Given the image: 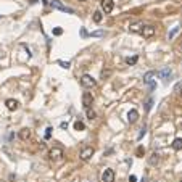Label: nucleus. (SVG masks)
<instances>
[{
    "label": "nucleus",
    "instance_id": "nucleus-20",
    "mask_svg": "<svg viewBox=\"0 0 182 182\" xmlns=\"http://www.w3.org/2000/svg\"><path fill=\"white\" fill-rule=\"evenodd\" d=\"M87 118H89L90 121L95 119V111H94V110H90V108H87Z\"/></svg>",
    "mask_w": 182,
    "mask_h": 182
},
{
    "label": "nucleus",
    "instance_id": "nucleus-30",
    "mask_svg": "<svg viewBox=\"0 0 182 182\" xmlns=\"http://www.w3.org/2000/svg\"><path fill=\"white\" fill-rule=\"evenodd\" d=\"M137 180V177L134 176V174H132V176H129V182H135Z\"/></svg>",
    "mask_w": 182,
    "mask_h": 182
},
{
    "label": "nucleus",
    "instance_id": "nucleus-21",
    "mask_svg": "<svg viewBox=\"0 0 182 182\" xmlns=\"http://www.w3.org/2000/svg\"><path fill=\"white\" fill-rule=\"evenodd\" d=\"M135 155H137V156H140V158L145 155V148H144V147H139L137 152H135Z\"/></svg>",
    "mask_w": 182,
    "mask_h": 182
},
{
    "label": "nucleus",
    "instance_id": "nucleus-19",
    "mask_svg": "<svg viewBox=\"0 0 182 182\" xmlns=\"http://www.w3.org/2000/svg\"><path fill=\"white\" fill-rule=\"evenodd\" d=\"M137 60H139V57L134 55V57H127V58H126V63H127V65H135Z\"/></svg>",
    "mask_w": 182,
    "mask_h": 182
},
{
    "label": "nucleus",
    "instance_id": "nucleus-13",
    "mask_svg": "<svg viewBox=\"0 0 182 182\" xmlns=\"http://www.w3.org/2000/svg\"><path fill=\"white\" fill-rule=\"evenodd\" d=\"M29 137H31V131L29 129H21L19 131V139L21 140H27Z\"/></svg>",
    "mask_w": 182,
    "mask_h": 182
},
{
    "label": "nucleus",
    "instance_id": "nucleus-34",
    "mask_svg": "<svg viewBox=\"0 0 182 182\" xmlns=\"http://www.w3.org/2000/svg\"><path fill=\"white\" fill-rule=\"evenodd\" d=\"M0 19H2V16H0Z\"/></svg>",
    "mask_w": 182,
    "mask_h": 182
},
{
    "label": "nucleus",
    "instance_id": "nucleus-1",
    "mask_svg": "<svg viewBox=\"0 0 182 182\" xmlns=\"http://www.w3.org/2000/svg\"><path fill=\"white\" fill-rule=\"evenodd\" d=\"M95 84H97V81H95L90 74H84L82 78H81V86L86 87V89H92V87H95Z\"/></svg>",
    "mask_w": 182,
    "mask_h": 182
},
{
    "label": "nucleus",
    "instance_id": "nucleus-27",
    "mask_svg": "<svg viewBox=\"0 0 182 182\" xmlns=\"http://www.w3.org/2000/svg\"><path fill=\"white\" fill-rule=\"evenodd\" d=\"M145 132H147V127H145V126H144V127L140 129V134H139V139H142V137L145 135Z\"/></svg>",
    "mask_w": 182,
    "mask_h": 182
},
{
    "label": "nucleus",
    "instance_id": "nucleus-25",
    "mask_svg": "<svg viewBox=\"0 0 182 182\" xmlns=\"http://www.w3.org/2000/svg\"><path fill=\"white\" fill-rule=\"evenodd\" d=\"M58 63L61 65V68H65V69H68L69 66H71V65H69V61H58Z\"/></svg>",
    "mask_w": 182,
    "mask_h": 182
},
{
    "label": "nucleus",
    "instance_id": "nucleus-32",
    "mask_svg": "<svg viewBox=\"0 0 182 182\" xmlns=\"http://www.w3.org/2000/svg\"><path fill=\"white\" fill-rule=\"evenodd\" d=\"M79 2H87V0H79Z\"/></svg>",
    "mask_w": 182,
    "mask_h": 182
},
{
    "label": "nucleus",
    "instance_id": "nucleus-26",
    "mask_svg": "<svg viewBox=\"0 0 182 182\" xmlns=\"http://www.w3.org/2000/svg\"><path fill=\"white\" fill-rule=\"evenodd\" d=\"M52 127H47V132H45V139H47V140H48V139H50V135H52Z\"/></svg>",
    "mask_w": 182,
    "mask_h": 182
},
{
    "label": "nucleus",
    "instance_id": "nucleus-18",
    "mask_svg": "<svg viewBox=\"0 0 182 182\" xmlns=\"http://www.w3.org/2000/svg\"><path fill=\"white\" fill-rule=\"evenodd\" d=\"M74 129L76 131H84V129H86V124H84L82 121H76L74 123Z\"/></svg>",
    "mask_w": 182,
    "mask_h": 182
},
{
    "label": "nucleus",
    "instance_id": "nucleus-16",
    "mask_svg": "<svg viewBox=\"0 0 182 182\" xmlns=\"http://www.w3.org/2000/svg\"><path fill=\"white\" fill-rule=\"evenodd\" d=\"M172 148L174 150H182V139L180 137H177V139H174V142H172Z\"/></svg>",
    "mask_w": 182,
    "mask_h": 182
},
{
    "label": "nucleus",
    "instance_id": "nucleus-28",
    "mask_svg": "<svg viewBox=\"0 0 182 182\" xmlns=\"http://www.w3.org/2000/svg\"><path fill=\"white\" fill-rule=\"evenodd\" d=\"M111 74V71H102V79H105V78H108V76Z\"/></svg>",
    "mask_w": 182,
    "mask_h": 182
},
{
    "label": "nucleus",
    "instance_id": "nucleus-35",
    "mask_svg": "<svg viewBox=\"0 0 182 182\" xmlns=\"http://www.w3.org/2000/svg\"><path fill=\"white\" fill-rule=\"evenodd\" d=\"M180 182H182V180H180Z\"/></svg>",
    "mask_w": 182,
    "mask_h": 182
},
{
    "label": "nucleus",
    "instance_id": "nucleus-15",
    "mask_svg": "<svg viewBox=\"0 0 182 182\" xmlns=\"http://www.w3.org/2000/svg\"><path fill=\"white\" fill-rule=\"evenodd\" d=\"M148 163H150L152 166H156V164L160 163V155H158V153H153V155L148 158Z\"/></svg>",
    "mask_w": 182,
    "mask_h": 182
},
{
    "label": "nucleus",
    "instance_id": "nucleus-24",
    "mask_svg": "<svg viewBox=\"0 0 182 182\" xmlns=\"http://www.w3.org/2000/svg\"><path fill=\"white\" fill-rule=\"evenodd\" d=\"M61 34H63L61 27H55V29H53V36H61Z\"/></svg>",
    "mask_w": 182,
    "mask_h": 182
},
{
    "label": "nucleus",
    "instance_id": "nucleus-8",
    "mask_svg": "<svg viewBox=\"0 0 182 182\" xmlns=\"http://www.w3.org/2000/svg\"><path fill=\"white\" fill-rule=\"evenodd\" d=\"M113 6H115L113 0H102V10L105 13H111L113 11Z\"/></svg>",
    "mask_w": 182,
    "mask_h": 182
},
{
    "label": "nucleus",
    "instance_id": "nucleus-31",
    "mask_svg": "<svg viewBox=\"0 0 182 182\" xmlns=\"http://www.w3.org/2000/svg\"><path fill=\"white\" fill-rule=\"evenodd\" d=\"M140 182H147V179H145V177H144V179H142V180H140Z\"/></svg>",
    "mask_w": 182,
    "mask_h": 182
},
{
    "label": "nucleus",
    "instance_id": "nucleus-5",
    "mask_svg": "<svg viewBox=\"0 0 182 182\" xmlns=\"http://www.w3.org/2000/svg\"><path fill=\"white\" fill-rule=\"evenodd\" d=\"M102 180L103 182H115V171L110 169V168H107V169L103 171V174H102Z\"/></svg>",
    "mask_w": 182,
    "mask_h": 182
},
{
    "label": "nucleus",
    "instance_id": "nucleus-29",
    "mask_svg": "<svg viewBox=\"0 0 182 182\" xmlns=\"http://www.w3.org/2000/svg\"><path fill=\"white\" fill-rule=\"evenodd\" d=\"M177 31H179V27H174V31H172V32L169 34V39H172V37H174V34H176Z\"/></svg>",
    "mask_w": 182,
    "mask_h": 182
},
{
    "label": "nucleus",
    "instance_id": "nucleus-10",
    "mask_svg": "<svg viewBox=\"0 0 182 182\" xmlns=\"http://www.w3.org/2000/svg\"><path fill=\"white\" fill-rule=\"evenodd\" d=\"M5 105H6V108H8L10 111H16L18 107H19V103L16 100H13V99H8V100L5 102Z\"/></svg>",
    "mask_w": 182,
    "mask_h": 182
},
{
    "label": "nucleus",
    "instance_id": "nucleus-7",
    "mask_svg": "<svg viewBox=\"0 0 182 182\" xmlns=\"http://www.w3.org/2000/svg\"><path fill=\"white\" fill-rule=\"evenodd\" d=\"M92 103H94L92 94H90V92H84V94H82V105H84L86 108H90V107H92Z\"/></svg>",
    "mask_w": 182,
    "mask_h": 182
},
{
    "label": "nucleus",
    "instance_id": "nucleus-33",
    "mask_svg": "<svg viewBox=\"0 0 182 182\" xmlns=\"http://www.w3.org/2000/svg\"><path fill=\"white\" fill-rule=\"evenodd\" d=\"M180 47H182V40H180Z\"/></svg>",
    "mask_w": 182,
    "mask_h": 182
},
{
    "label": "nucleus",
    "instance_id": "nucleus-11",
    "mask_svg": "<svg viewBox=\"0 0 182 182\" xmlns=\"http://www.w3.org/2000/svg\"><path fill=\"white\" fill-rule=\"evenodd\" d=\"M137 119H139V111H137V110H131L129 113H127V121H129L131 124H134Z\"/></svg>",
    "mask_w": 182,
    "mask_h": 182
},
{
    "label": "nucleus",
    "instance_id": "nucleus-22",
    "mask_svg": "<svg viewBox=\"0 0 182 182\" xmlns=\"http://www.w3.org/2000/svg\"><path fill=\"white\" fill-rule=\"evenodd\" d=\"M152 105H153V99H148V100H147V103H145V110H147V111H150Z\"/></svg>",
    "mask_w": 182,
    "mask_h": 182
},
{
    "label": "nucleus",
    "instance_id": "nucleus-14",
    "mask_svg": "<svg viewBox=\"0 0 182 182\" xmlns=\"http://www.w3.org/2000/svg\"><path fill=\"white\" fill-rule=\"evenodd\" d=\"M153 76H156V73L155 71H148V73H145V76H144V82H147V84H152L153 82Z\"/></svg>",
    "mask_w": 182,
    "mask_h": 182
},
{
    "label": "nucleus",
    "instance_id": "nucleus-12",
    "mask_svg": "<svg viewBox=\"0 0 182 182\" xmlns=\"http://www.w3.org/2000/svg\"><path fill=\"white\" fill-rule=\"evenodd\" d=\"M171 74H172V71H171L169 68H164V69H161V71L158 73V76H160V78H161L163 81H168V79L171 78Z\"/></svg>",
    "mask_w": 182,
    "mask_h": 182
},
{
    "label": "nucleus",
    "instance_id": "nucleus-6",
    "mask_svg": "<svg viewBox=\"0 0 182 182\" xmlns=\"http://www.w3.org/2000/svg\"><path fill=\"white\" fill-rule=\"evenodd\" d=\"M155 32H156V29H155V26H144V29H142V36L145 37V39H150V37H153L155 36Z\"/></svg>",
    "mask_w": 182,
    "mask_h": 182
},
{
    "label": "nucleus",
    "instance_id": "nucleus-23",
    "mask_svg": "<svg viewBox=\"0 0 182 182\" xmlns=\"http://www.w3.org/2000/svg\"><path fill=\"white\" fill-rule=\"evenodd\" d=\"M92 37H102V36H105V32L103 31H95V32H92L90 34Z\"/></svg>",
    "mask_w": 182,
    "mask_h": 182
},
{
    "label": "nucleus",
    "instance_id": "nucleus-4",
    "mask_svg": "<svg viewBox=\"0 0 182 182\" xmlns=\"http://www.w3.org/2000/svg\"><path fill=\"white\" fill-rule=\"evenodd\" d=\"M50 5L53 6V8H57V10H61V11H65V13H74V10L73 8H69V6H65L61 2H58V0H53V2H50Z\"/></svg>",
    "mask_w": 182,
    "mask_h": 182
},
{
    "label": "nucleus",
    "instance_id": "nucleus-9",
    "mask_svg": "<svg viewBox=\"0 0 182 182\" xmlns=\"http://www.w3.org/2000/svg\"><path fill=\"white\" fill-rule=\"evenodd\" d=\"M142 29H144V23H142V21H135V23H132L129 26L131 32H142Z\"/></svg>",
    "mask_w": 182,
    "mask_h": 182
},
{
    "label": "nucleus",
    "instance_id": "nucleus-17",
    "mask_svg": "<svg viewBox=\"0 0 182 182\" xmlns=\"http://www.w3.org/2000/svg\"><path fill=\"white\" fill-rule=\"evenodd\" d=\"M102 19H103L102 11H99V10H97V11L94 13V21H95V23H102Z\"/></svg>",
    "mask_w": 182,
    "mask_h": 182
},
{
    "label": "nucleus",
    "instance_id": "nucleus-3",
    "mask_svg": "<svg viewBox=\"0 0 182 182\" xmlns=\"http://www.w3.org/2000/svg\"><path fill=\"white\" fill-rule=\"evenodd\" d=\"M94 153H95V150L92 148V147H84V148L81 150V160L82 161H87V160H90L94 156Z\"/></svg>",
    "mask_w": 182,
    "mask_h": 182
},
{
    "label": "nucleus",
    "instance_id": "nucleus-2",
    "mask_svg": "<svg viewBox=\"0 0 182 182\" xmlns=\"http://www.w3.org/2000/svg\"><path fill=\"white\" fill-rule=\"evenodd\" d=\"M48 156H50L52 161H58V160H61L65 156V153H63V148H60V147H53V148L48 152Z\"/></svg>",
    "mask_w": 182,
    "mask_h": 182
}]
</instances>
